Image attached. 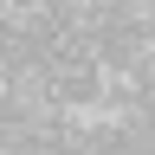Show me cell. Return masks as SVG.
I'll return each mask as SVG.
<instances>
[{
  "instance_id": "1",
  "label": "cell",
  "mask_w": 155,
  "mask_h": 155,
  "mask_svg": "<svg viewBox=\"0 0 155 155\" xmlns=\"http://www.w3.org/2000/svg\"><path fill=\"white\" fill-rule=\"evenodd\" d=\"M97 97H104V71L97 65H78V58H52V104L58 110H91Z\"/></svg>"
},
{
  "instance_id": "2",
  "label": "cell",
  "mask_w": 155,
  "mask_h": 155,
  "mask_svg": "<svg viewBox=\"0 0 155 155\" xmlns=\"http://www.w3.org/2000/svg\"><path fill=\"white\" fill-rule=\"evenodd\" d=\"M142 52H149V39L116 19V26L104 32V65H97V71H104V78H129L136 65H142Z\"/></svg>"
},
{
  "instance_id": "3",
  "label": "cell",
  "mask_w": 155,
  "mask_h": 155,
  "mask_svg": "<svg viewBox=\"0 0 155 155\" xmlns=\"http://www.w3.org/2000/svg\"><path fill=\"white\" fill-rule=\"evenodd\" d=\"M116 136H123V155H155V116L149 110L116 116Z\"/></svg>"
},
{
  "instance_id": "4",
  "label": "cell",
  "mask_w": 155,
  "mask_h": 155,
  "mask_svg": "<svg viewBox=\"0 0 155 155\" xmlns=\"http://www.w3.org/2000/svg\"><path fill=\"white\" fill-rule=\"evenodd\" d=\"M97 104H104V110H110V123H116V116L142 110V97H136V84H129V78H104V97H97Z\"/></svg>"
},
{
  "instance_id": "5",
  "label": "cell",
  "mask_w": 155,
  "mask_h": 155,
  "mask_svg": "<svg viewBox=\"0 0 155 155\" xmlns=\"http://www.w3.org/2000/svg\"><path fill=\"white\" fill-rule=\"evenodd\" d=\"M26 155H78L65 136H45V142H26Z\"/></svg>"
}]
</instances>
